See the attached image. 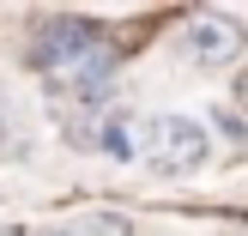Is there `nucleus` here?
<instances>
[{"label": "nucleus", "mask_w": 248, "mask_h": 236, "mask_svg": "<svg viewBox=\"0 0 248 236\" xmlns=\"http://www.w3.org/2000/svg\"><path fill=\"white\" fill-rule=\"evenodd\" d=\"M206 152H212V140H206L200 121H188V115H164V121H152L145 157H152L157 176H188V170L206 164Z\"/></svg>", "instance_id": "obj_1"}, {"label": "nucleus", "mask_w": 248, "mask_h": 236, "mask_svg": "<svg viewBox=\"0 0 248 236\" xmlns=\"http://www.w3.org/2000/svg\"><path fill=\"white\" fill-rule=\"evenodd\" d=\"M242 43H248V31L230 12H200L194 31H188V55L200 61V67H230V61L242 55Z\"/></svg>", "instance_id": "obj_2"}, {"label": "nucleus", "mask_w": 248, "mask_h": 236, "mask_svg": "<svg viewBox=\"0 0 248 236\" xmlns=\"http://www.w3.org/2000/svg\"><path fill=\"white\" fill-rule=\"evenodd\" d=\"M103 152L121 157V164H127V157H140V121H133V115H109V127H103Z\"/></svg>", "instance_id": "obj_3"}, {"label": "nucleus", "mask_w": 248, "mask_h": 236, "mask_svg": "<svg viewBox=\"0 0 248 236\" xmlns=\"http://www.w3.org/2000/svg\"><path fill=\"white\" fill-rule=\"evenodd\" d=\"M0 236H18V230H0Z\"/></svg>", "instance_id": "obj_4"}]
</instances>
